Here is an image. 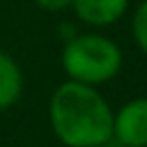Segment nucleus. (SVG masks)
Wrapping results in <instances>:
<instances>
[{"mask_svg":"<svg viewBox=\"0 0 147 147\" xmlns=\"http://www.w3.org/2000/svg\"><path fill=\"white\" fill-rule=\"evenodd\" d=\"M48 117L55 136L67 147H101L113 138V117L108 101L85 83H62L48 103Z\"/></svg>","mask_w":147,"mask_h":147,"instance_id":"obj_1","label":"nucleus"},{"mask_svg":"<svg viewBox=\"0 0 147 147\" xmlns=\"http://www.w3.org/2000/svg\"><path fill=\"white\" fill-rule=\"evenodd\" d=\"M62 67L71 80L94 87L117 76L122 67V51L115 41L101 34H78L67 39Z\"/></svg>","mask_w":147,"mask_h":147,"instance_id":"obj_2","label":"nucleus"},{"mask_svg":"<svg viewBox=\"0 0 147 147\" xmlns=\"http://www.w3.org/2000/svg\"><path fill=\"white\" fill-rule=\"evenodd\" d=\"M113 136L124 147H147V99H133L113 117Z\"/></svg>","mask_w":147,"mask_h":147,"instance_id":"obj_3","label":"nucleus"},{"mask_svg":"<svg viewBox=\"0 0 147 147\" xmlns=\"http://www.w3.org/2000/svg\"><path fill=\"white\" fill-rule=\"evenodd\" d=\"M76 16L90 25H110L124 16L129 0H71Z\"/></svg>","mask_w":147,"mask_h":147,"instance_id":"obj_4","label":"nucleus"},{"mask_svg":"<svg viewBox=\"0 0 147 147\" xmlns=\"http://www.w3.org/2000/svg\"><path fill=\"white\" fill-rule=\"evenodd\" d=\"M23 90V76L18 64L0 51V110L14 106Z\"/></svg>","mask_w":147,"mask_h":147,"instance_id":"obj_5","label":"nucleus"},{"mask_svg":"<svg viewBox=\"0 0 147 147\" xmlns=\"http://www.w3.org/2000/svg\"><path fill=\"white\" fill-rule=\"evenodd\" d=\"M131 28H133V39H136V44L140 46L142 53H147V0L136 7Z\"/></svg>","mask_w":147,"mask_h":147,"instance_id":"obj_6","label":"nucleus"},{"mask_svg":"<svg viewBox=\"0 0 147 147\" xmlns=\"http://www.w3.org/2000/svg\"><path fill=\"white\" fill-rule=\"evenodd\" d=\"M34 5L46 11H60V9L71 7V0H34Z\"/></svg>","mask_w":147,"mask_h":147,"instance_id":"obj_7","label":"nucleus"}]
</instances>
